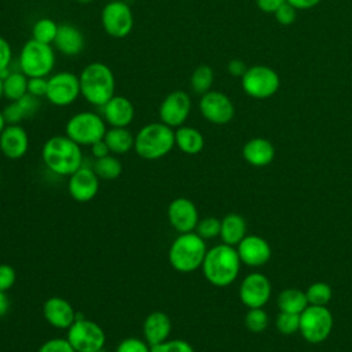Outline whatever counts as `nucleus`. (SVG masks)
Returning a JSON list of instances; mask_svg holds the SVG:
<instances>
[{
	"label": "nucleus",
	"instance_id": "nucleus-1",
	"mask_svg": "<svg viewBox=\"0 0 352 352\" xmlns=\"http://www.w3.org/2000/svg\"><path fill=\"white\" fill-rule=\"evenodd\" d=\"M44 165L59 176H70L82 166V148L66 135L47 139L41 147Z\"/></svg>",
	"mask_w": 352,
	"mask_h": 352
},
{
	"label": "nucleus",
	"instance_id": "nucleus-2",
	"mask_svg": "<svg viewBox=\"0 0 352 352\" xmlns=\"http://www.w3.org/2000/svg\"><path fill=\"white\" fill-rule=\"evenodd\" d=\"M241 264L236 248L220 243L208 249L201 270L210 285L226 287L238 278Z\"/></svg>",
	"mask_w": 352,
	"mask_h": 352
},
{
	"label": "nucleus",
	"instance_id": "nucleus-3",
	"mask_svg": "<svg viewBox=\"0 0 352 352\" xmlns=\"http://www.w3.org/2000/svg\"><path fill=\"white\" fill-rule=\"evenodd\" d=\"M80 91L82 99L102 107L116 95V77L111 67L103 62H91L82 67L78 74Z\"/></svg>",
	"mask_w": 352,
	"mask_h": 352
},
{
	"label": "nucleus",
	"instance_id": "nucleus-4",
	"mask_svg": "<svg viewBox=\"0 0 352 352\" xmlns=\"http://www.w3.org/2000/svg\"><path fill=\"white\" fill-rule=\"evenodd\" d=\"M175 147V129L161 121L143 125L135 135V153L147 161L168 155Z\"/></svg>",
	"mask_w": 352,
	"mask_h": 352
},
{
	"label": "nucleus",
	"instance_id": "nucleus-5",
	"mask_svg": "<svg viewBox=\"0 0 352 352\" xmlns=\"http://www.w3.org/2000/svg\"><path fill=\"white\" fill-rule=\"evenodd\" d=\"M208 252L206 242L195 231L179 234L169 246L168 260L173 270L182 274L201 268Z\"/></svg>",
	"mask_w": 352,
	"mask_h": 352
},
{
	"label": "nucleus",
	"instance_id": "nucleus-6",
	"mask_svg": "<svg viewBox=\"0 0 352 352\" xmlns=\"http://www.w3.org/2000/svg\"><path fill=\"white\" fill-rule=\"evenodd\" d=\"M56 63L55 48L37 40H28L19 50L18 69L26 77H48Z\"/></svg>",
	"mask_w": 352,
	"mask_h": 352
},
{
	"label": "nucleus",
	"instance_id": "nucleus-7",
	"mask_svg": "<svg viewBox=\"0 0 352 352\" xmlns=\"http://www.w3.org/2000/svg\"><path fill=\"white\" fill-rule=\"evenodd\" d=\"M106 131L107 124L102 114L91 110L73 114L65 125V135L81 147H91L94 143L102 140Z\"/></svg>",
	"mask_w": 352,
	"mask_h": 352
},
{
	"label": "nucleus",
	"instance_id": "nucleus-8",
	"mask_svg": "<svg viewBox=\"0 0 352 352\" xmlns=\"http://www.w3.org/2000/svg\"><path fill=\"white\" fill-rule=\"evenodd\" d=\"M334 319L327 307L308 305L300 314V334L309 344H320L329 338Z\"/></svg>",
	"mask_w": 352,
	"mask_h": 352
},
{
	"label": "nucleus",
	"instance_id": "nucleus-9",
	"mask_svg": "<svg viewBox=\"0 0 352 352\" xmlns=\"http://www.w3.org/2000/svg\"><path fill=\"white\" fill-rule=\"evenodd\" d=\"M67 341L76 352H100L106 344V333L96 322L77 316L67 329Z\"/></svg>",
	"mask_w": 352,
	"mask_h": 352
},
{
	"label": "nucleus",
	"instance_id": "nucleus-10",
	"mask_svg": "<svg viewBox=\"0 0 352 352\" xmlns=\"http://www.w3.org/2000/svg\"><path fill=\"white\" fill-rule=\"evenodd\" d=\"M133 12L124 0L107 1L100 11V25L104 33L113 38H124L133 29Z\"/></svg>",
	"mask_w": 352,
	"mask_h": 352
},
{
	"label": "nucleus",
	"instance_id": "nucleus-11",
	"mask_svg": "<svg viewBox=\"0 0 352 352\" xmlns=\"http://www.w3.org/2000/svg\"><path fill=\"white\" fill-rule=\"evenodd\" d=\"M280 80L278 73L270 66L254 65L248 67L241 77L242 89L254 99H267L272 96L279 88Z\"/></svg>",
	"mask_w": 352,
	"mask_h": 352
},
{
	"label": "nucleus",
	"instance_id": "nucleus-12",
	"mask_svg": "<svg viewBox=\"0 0 352 352\" xmlns=\"http://www.w3.org/2000/svg\"><path fill=\"white\" fill-rule=\"evenodd\" d=\"M81 96L78 76L73 72L62 70L48 76L45 99L56 107H67Z\"/></svg>",
	"mask_w": 352,
	"mask_h": 352
},
{
	"label": "nucleus",
	"instance_id": "nucleus-13",
	"mask_svg": "<svg viewBox=\"0 0 352 352\" xmlns=\"http://www.w3.org/2000/svg\"><path fill=\"white\" fill-rule=\"evenodd\" d=\"M192 102L190 95L186 91L175 89L169 92L158 107V117L160 121L166 124L168 126L176 129L187 121L191 113Z\"/></svg>",
	"mask_w": 352,
	"mask_h": 352
},
{
	"label": "nucleus",
	"instance_id": "nucleus-14",
	"mask_svg": "<svg viewBox=\"0 0 352 352\" xmlns=\"http://www.w3.org/2000/svg\"><path fill=\"white\" fill-rule=\"evenodd\" d=\"M198 109L201 116L214 125L228 124L235 114L232 100L224 92L213 89L201 95Z\"/></svg>",
	"mask_w": 352,
	"mask_h": 352
},
{
	"label": "nucleus",
	"instance_id": "nucleus-15",
	"mask_svg": "<svg viewBox=\"0 0 352 352\" xmlns=\"http://www.w3.org/2000/svg\"><path fill=\"white\" fill-rule=\"evenodd\" d=\"M271 297V282L261 272L248 274L239 285V300L248 308H263Z\"/></svg>",
	"mask_w": 352,
	"mask_h": 352
},
{
	"label": "nucleus",
	"instance_id": "nucleus-16",
	"mask_svg": "<svg viewBox=\"0 0 352 352\" xmlns=\"http://www.w3.org/2000/svg\"><path fill=\"white\" fill-rule=\"evenodd\" d=\"M166 214H168L169 224L179 234L195 231V227L199 221L198 208L191 199L186 197L175 198L169 204Z\"/></svg>",
	"mask_w": 352,
	"mask_h": 352
},
{
	"label": "nucleus",
	"instance_id": "nucleus-17",
	"mask_svg": "<svg viewBox=\"0 0 352 352\" xmlns=\"http://www.w3.org/2000/svg\"><path fill=\"white\" fill-rule=\"evenodd\" d=\"M99 177L92 168L81 166L67 180V191L77 202H88L94 199L99 191Z\"/></svg>",
	"mask_w": 352,
	"mask_h": 352
},
{
	"label": "nucleus",
	"instance_id": "nucleus-18",
	"mask_svg": "<svg viewBox=\"0 0 352 352\" xmlns=\"http://www.w3.org/2000/svg\"><path fill=\"white\" fill-rule=\"evenodd\" d=\"M29 150V135L21 124H7L0 133V153L8 160H21Z\"/></svg>",
	"mask_w": 352,
	"mask_h": 352
},
{
	"label": "nucleus",
	"instance_id": "nucleus-19",
	"mask_svg": "<svg viewBox=\"0 0 352 352\" xmlns=\"http://www.w3.org/2000/svg\"><path fill=\"white\" fill-rule=\"evenodd\" d=\"M236 252L241 263L249 267H261L271 258V246L260 235H246L236 245Z\"/></svg>",
	"mask_w": 352,
	"mask_h": 352
},
{
	"label": "nucleus",
	"instance_id": "nucleus-20",
	"mask_svg": "<svg viewBox=\"0 0 352 352\" xmlns=\"http://www.w3.org/2000/svg\"><path fill=\"white\" fill-rule=\"evenodd\" d=\"M100 114L107 125L128 128L135 118V106L124 95H114L100 107Z\"/></svg>",
	"mask_w": 352,
	"mask_h": 352
},
{
	"label": "nucleus",
	"instance_id": "nucleus-21",
	"mask_svg": "<svg viewBox=\"0 0 352 352\" xmlns=\"http://www.w3.org/2000/svg\"><path fill=\"white\" fill-rule=\"evenodd\" d=\"M43 315L48 324L59 330H67L77 318L73 305L63 297H50L43 304Z\"/></svg>",
	"mask_w": 352,
	"mask_h": 352
},
{
	"label": "nucleus",
	"instance_id": "nucleus-22",
	"mask_svg": "<svg viewBox=\"0 0 352 352\" xmlns=\"http://www.w3.org/2000/svg\"><path fill=\"white\" fill-rule=\"evenodd\" d=\"M52 45L63 56H77L85 47V37L76 25L60 23Z\"/></svg>",
	"mask_w": 352,
	"mask_h": 352
},
{
	"label": "nucleus",
	"instance_id": "nucleus-23",
	"mask_svg": "<svg viewBox=\"0 0 352 352\" xmlns=\"http://www.w3.org/2000/svg\"><path fill=\"white\" fill-rule=\"evenodd\" d=\"M170 331H172V320L162 311H154L148 314L142 327L143 338L150 346L158 345L169 340Z\"/></svg>",
	"mask_w": 352,
	"mask_h": 352
},
{
	"label": "nucleus",
	"instance_id": "nucleus-24",
	"mask_svg": "<svg viewBox=\"0 0 352 352\" xmlns=\"http://www.w3.org/2000/svg\"><path fill=\"white\" fill-rule=\"evenodd\" d=\"M242 155L245 161L253 166H265L272 162L275 148L268 139L253 138L243 144Z\"/></svg>",
	"mask_w": 352,
	"mask_h": 352
},
{
	"label": "nucleus",
	"instance_id": "nucleus-25",
	"mask_svg": "<svg viewBox=\"0 0 352 352\" xmlns=\"http://www.w3.org/2000/svg\"><path fill=\"white\" fill-rule=\"evenodd\" d=\"M205 138L194 126L182 125L175 129V147L187 155H195L204 150Z\"/></svg>",
	"mask_w": 352,
	"mask_h": 352
},
{
	"label": "nucleus",
	"instance_id": "nucleus-26",
	"mask_svg": "<svg viewBox=\"0 0 352 352\" xmlns=\"http://www.w3.org/2000/svg\"><path fill=\"white\" fill-rule=\"evenodd\" d=\"M246 220L238 213H228L221 219L220 238L223 243L236 246L248 234Z\"/></svg>",
	"mask_w": 352,
	"mask_h": 352
},
{
	"label": "nucleus",
	"instance_id": "nucleus-27",
	"mask_svg": "<svg viewBox=\"0 0 352 352\" xmlns=\"http://www.w3.org/2000/svg\"><path fill=\"white\" fill-rule=\"evenodd\" d=\"M103 140L106 142L111 154L121 155V154H126L133 148L135 135L128 128L110 126L107 128Z\"/></svg>",
	"mask_w": 352,
	"mask_h": 352
},
{
	"label": "nucleus",
	"instance_id": "nucleus-28",
	"mask_svg": "<svg viewBox=\"0 0 352 352\" xmlns=\"http://www.w3.org/2000/svg\"><path fill=\"white\" fill-rule=\"evenodd\" d=\"M276 302H278L279 311L292 312V314H301L309 305L305 292L296 287L283 289L278 294Z\"/></svg>",
	"mask_w": 352,
	"mask_h": 352
},
{
	"label": "nucleus",
	"instance_id": "nucleus-29",
	"mask_svg": "<svg viewBox=\"0 0 352 352\" xmlns=\"http://www.w3.org/2000/svg\"><path fill=\"white\" fill-rule=\"evenodd\" d=\"M28 80L19 69L18 70H11V73L3 80V94L4 98L8 102H14L21 99L23 95L28 94Z\"/></svg>",
	"mask_w": 352,
	"mask_h": 352
},
{
	"label": "nucleus",
	"instance_id": "nucleus-30",
	"mask_svg": "<svg viewBox=\"0 0 352 352\" xmlns=\"http://www.w3.org/2000/svg\"><path fill=\"white\" fill-rule=\"evenodd\" d=\"M94 172L98 175L99 179L103 180H114L122 172V164L114 154L104 155L102 158H96L92 166Z\"/></svg>",
	"mask_w": 352,
	"mask_h": 352
},
{
	"label": "nucleus",
	"instance_id": "nucleus-31",
	"mask_svg": "<svg viewBox=\"0 0 352 352\" xmlns=\"http://www.w3.org/2000/svg\"><path fill=\"white\" fill-rule=\"evenodd\" d=\"M213 81H214V73L209 65L197 66L192 70L191 77H190L191 89L198 95H204L208 91H210Z\"/></svg>",
	"mask_w": 352,
	"mask_h": 352
},
{
	"label": "nucleus",
	"instance_id": "nucleus-32",
	"mask_svg": "<svg viewBox=\"0 0 352 352\" xmlns=\"http://www.w3.org/2000/svg\"><path fill=\"white\" fill-rule=\"evenodd\" d=\"M59 25L54 19L47 16L38 18L32 26V38L44 44H52L56 37Z\"/></svg>",
	"mask_w": 352,
	"mask_h": 352
},
{
	"label": "nucleus",
	"instance_id": "nucleus-33",
	"mask_svg": "<svg viewBox=\"0 0 352 352\" xmlns=\"http://www.w3.org/2000/svg\"><path fill=\"white\" fill-rule=\"evenodd\" d=\"M305 296L309 305L327 307L331 300L333 292L330 285H327L326 282H315L308 286V289L305 290Z\"/></svg>",
	"mask_w": 352,
	"mask_h": 352
},
{
	"label": "nucleus",
	"instance_id": "nucleus-34",
	"mask_svg": "<svg viewBox=\"0 0 352 352\" xmlns=\"http://www.w3.org/2000/svg\"><path fill=\"white\" fill-rule=\"evenodd\" d=\"M270 324L268 314L263 308H249L245 315V326L252 333H261Z\"/></svg>",
	"mask_w": 352,
	"mask_h": 352
},
{
	"label": "nucleus",
	"instance_id": "nucleus-35",
	"mask_svg": "<svg viewBox=\"0 0 352 352\" xmlns=\"http://www.w3.org/2000/svg\"><path fill=\"white\" fill-rule=\"evenodd\" d=\"M220 228H221V220L213 216L209 217H204L199 219L197 227H195V232L205 241L208 239H213L220 236Z\"/></svg>",
	"mask_w": 352,
	"mask_h": 352
},
{
	"label": "nucleus",
	"instance_id": "nucleus-36",
	"mask_svg": "<svg viewBox=\"0 0 352 352\" xmlns=\"http://www.w3.org/2000/svg\"><path fill=\"white\" fill-rule=\"evenodd\" d=\"M276 329L283 336H292L300 329V314L279 312L275 320Z\"/></svg>",
	"mask_w": 352,
	"mask_h": 352
},
{
	"label": "nucleus",
	"instance_id": "nucleus-37",
	"mask_svg": "<svg viewBox=\"0 0 352 352\" xmlns=\"http://www.w3.org/2000/svg\"><path fill=\"white\" fill-rule=\"evenodd\" d=\"M150 352H195L194 346L180 338H169L158 345L150 346Z\"/></svg>",
	"mask_w": 352,
	"mask_h": 352
},
{
	"label": "nucleus",
	"instance_id": "nucleus-38",
	"mask_svg": "<svg viewBox=\"0 0 352 352\" xmlns=\"http://www.w3.org/2000/svg\"><path fill=\"white\" fill-rule=\"evenodd\" d=\"M116 352H150V345L144 338L126 337L118 342Z\"/></svg>",
	"mask_w": 352,
	"mask_h": 352
},
{
	"label": "nucleus",
	"instance_id": "nucleus-39",
	"mask_svg": "<svg viewBox=\"0 0 352 352\" xmlns=\"http://www.w3.org/2000/svg\"><path fill=\"white\" fill-rule=\"evenodd\" d=\"M3 116L7 124H21L23 120H26V116L18 103V100L8 102L3 109Z\"/></svg>",
	"mask_w": 352,
	"mask_h": 352
},
{
	"label": "nucleus",
	"instance_id": "nucleus-40",
	"mask_svg": "<svg viewBox=\"0 0 352 352\" xmlns=\"http://www.w3.org/2000/svg\"><path fill=\"white\" fill-rule=\"evenodd\" d=\"M37 352H76L67 338H51L40 345Z\"/></svg>",
	"mask_w": 352,
	"mask_h": 352
},
{
	"label": "nucleus",
	"instance_id": "nucleus-41",
	"mask_svg": "<svg viewBox=\"0 0 352 352\" xmlns=\"http://www.w3.org/2000/svg\"><path fill=\"white\" fill-rule=\"evenodd\" d=\"M275 18L276 21L280 23V25H285V26H289L292 25L296 18H297V8L294 6H292L290 3L285 1L275 12Z\"/></svg>",
	"mask_w": 352,
	"mask_h": 352
},
{
	"label": "nucleus",
	"instance_id": "nucleus-42",
	"mask_svg": "<svg viewBox=\"0 0 352 352\" xmlns=\"http://www.w3.org/2000/svg\"><path fill=\"white\" fill-rule=\"evenodd\" d=\"M48 88V77H29L28 80V94L36 98H45Z\"/></svg>",
	"mask_w": 352,
	"mask_h": 352
},
{
	"label": "nucleus",
	"instance_id": "nucleus-43",
	"mask_svg": "<svg viewBox=\"0 0 352 352\" xmlns=\"http://www.w3.org/2000/svg\"><path fill=\"white\" fill-rule=\"evenodd\" d=\"M16 280V272L10 264H0V292L10 290Z\"/></svg>",
	"mask_w": 352,
	"mask_h": 352
},
{
	"label": "nucleus",
	"instance_id": "nucleus-44",
	"mask_svg": "<svg viewBox=\"0 0 352 352\" xmlns=\"http://www.w3.org/2000/svg\"><path fill=\"white\" fill-rule=\"evenodd\" d=\"M18 103L21 104V107H22V110H23L26 118L33 117V116L38 111V109H40V106H41L40 98H36V96H33V95H30V94H26V95H23L21 99H18Z\"/></svg>",
	"mask_w": 352,
	"mask_h": 352
},
{
	"label": "nucleus",
	"instance_id": "nucleus-45",
	"mask_svg": "<svg viewBox=\"0 0 352 352\" xmlns=\"http://www.w3.org/2000/svg\"><path fill=\"white\" fill-rule=\"evenodd\" d=\"M12 63V48L10 41L0 36V72L11 67Z\"/></svg>",
	"mask_w": 352,
	"mask_h": 352
},
{
	"label": "nucleus",
	"instance_id": "nucleus-46",
	"mask_svg": "<svg viewBox=\"0 0 352 352\" xmlns=\"http://www.w3.org/2000/svg\"><path fill=\"white\" fill-rule=\"evenodd\" d=\"M227 70L232 77H242L245 74V72L248 70L246 65L243 60L241 59H231L227 65Z\"/></svg>",
	"mask_w": 352,
	"mask_h": 352
},
{
	"label": "nucleus",
	"instance_id": "nucleus-47",
	"mask_svg": "<svg viewBox=\"0 0 352 352\" xmlns=\"http://www.w3.org/2000/svg\"><path fill=\"white\" fill-rule=\"evenodd\" d=\"M286 0H256L257 7L267 14H274Z\"/></svg>",
	"mask_w": 352,
	"mask_h": 352
},
{
	"label": "nucleus",
	"instance_id": "nucleus-48",
	"mask_svg": "<svg viewBox=\"0 0 352 352\" xmlns=\"http://www.w3.org/2000/svg\"><path fill=\"white\" fill-rule=\"evenodd\" d=\"M89 148H91V154L94 155L95 160L111 154L110 150H109V147H107V144H106V142H104L103 139L99 140V142H96V143H94Z\"/></svg>",
	"mask_w": 352,
	"mask_h": 352
},
{
	"label": "nucleus",
	"instance_id": "nucleus-49",
	"mask_svg": "<svg viewBox=\"0 0 352 352\" xmlns=\"http://www.w3.org/2000/svg\"><path fill=\"white\" fill-rule=\"evenodd\" d=\"M287 3H290L292 6H294L297 10H307V8H312L316 4H319L320 0H286Z\"/></svg>",
	"mask_w": 352,
	"mask_h": 352
},
{
	"label": "nucleus",
	"instance_id": "nucleus-50",
	"mask_svg": "<svg viewBox=\"0 0 352 352\" xmlns=\"http://www.w3.org/2000/svg\"><path fill=\"white\" fill-rule=\"evenodd\" d=\"M10 309V300L6 292H0V318L6 316Z\"/></svg>",
	"mask_w": 352,
	"mask_h": 352
},
{
	"label": "nucleus",
	"instance_id": "nucleus-51",
	"mask_svg": "<svg viewBox=\"0 0 352 352\" xmlns=\"http://www.w3.org/2000/svg\"><path fill=\"white\" fill-rule=\"evenodd\" d=\"M6 125H7V122H6V120H4V116H3V110L0 109V133L3 132V129L6 128Z\"/></svg>",
	"mask_w": 352,
	"mask_h": 352
},
{
	"label": "nucleus",
	"instance_id": "nucleus-52",
	"mask_svg": "<svg viewBox=\"0 0 352 352\" xmlns=\"http://www.w3.org/2000/svg\"><path fill=\"white\" fill-rule=\"evenodd\" d=\"M78 4H82V6H87V4H91V3H94L95 0H76Z\"/></svg>",
	"mask_w": 352,
	"mask_h": 352
},
{
	"label": "nucleus",
	"instance_id": "nucleus-53",
	"mask_svg": "<svg viewBox=\"0 0 352 352\" xmlns=\"http://www.w3.org/2000/svg\"><path fill=\"white\" fill-rule=\"evenodd\" d=\"M4 98V94H3V78L0 77V100Z\"/></svg>",
	"mask_w": 352,
	"mask_h": 352
},
{
	"label": "nucleus",
	"instance_id": "nucleus-54",
	"mask_svg": "<svg viewBox=\"0 0 352 352\" xmlns=\"http://www.w3.org/2000/svg\"><path fill=\"white\" fill-rule=\"evenodd\" d=\"M107 1H116V0H106V3H107Z\"/></svg>",
	"mask_w": 352,
	"mask_h": 352
}]
</instances>
